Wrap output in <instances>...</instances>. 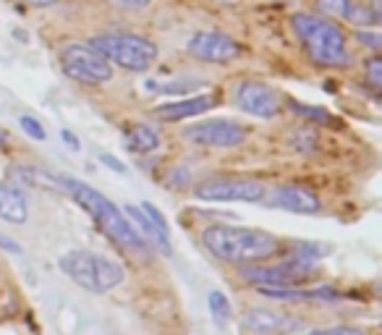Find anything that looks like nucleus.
Wrapping results in <instances>:
<instances>
[{"label":"nucleus","mask_w":382,"mask_h":335,"mask_svg":"<svg viewBox=\"0 0 382 335\" xmlns=\"http://www.w3.org/2000/svg\"><path fill=\"white\" fill-rule=\"evenodd\" d=\"M202 244L209 254L230 265H251L278 254L280 241L260 228L209 226L202 231Z\"/></svg>","instance_id":"f257e3e1"},{"label":"nucleus","mask_w":382,"mask_h":335,"mask_svg":"<svg viewBox=\"0 0 382 335\" xmlns=\"http://www.w3.org/2000/svg\"><path fill=\"white\" fill-rule=\"evenodd\" d=\"M63 192L77 199L81 210L87 212L97 228L110 238V241H116L120 249H126V251H136V254H147V241H144L134 226L126 220V215L120 212L118 207L110 202L108 196H102L100 192L95 189H89L87 184H81L77 178H63Z\"/></svg>","instance_id":"f03ea898"},{"label":"nucleus","mask_w":382,"mask_h":335,"mask_svg":"<svg viewBox=\"0 0 382 335\" xmlns=\"http://www.w3.org/2000/svg\"><path fill=\"white\" fill-rule=\"evenodd\" d=\"M294 29L301 37L306 53L319 65H349V50H346V34L340 26L322 22L309 13L294 16Z\"/></svg>","instance_id":"7ed1b4c3"},{"label":"nucleus","mask_w":382,"mask_h":335,"mask_svg":"<svg viewBox=\"0 0 382 335\" xmlns=\"http://www.w3.org/2000/svg\"><path fill=\"white\" fill-rule=\"evenodd\" d=\"M58 267L63 275H68L77 283L79 288H84L89 293H105L120 286V281H123V267L118 262L92 254V251H81V249L63 254L58 260Z\"/></svg>","instance_id":"20e7f679"},{"label":"nucleus","mask_w":382,"mask_h":335,"mask_svg":"<svg viewBox=\"0 0 382 335\" xmlns=\"http://www.w3.org/2000/svg\"><path fill=\"white\" fill-rule=\"evenodd\" d=\"M92 50H97L105 61L118 63L120 68L129 71H147L150 65L157 61V45L136 37V34H105V37H95L89 42Z\"/></svg>","instance_id":"39448f33"},{"label":"nucleus","mask_w":382,"mask_h":335,"mask_svg":"<svg viewBox=\"0 0 382 335\" xmlns=\"http://www.w3.org/2000/svg\"><path fill=\"white\" fill-rule=\"evenodd\" d=\"M61 63H63V71L79 84L95 87V84H105V81L113 79L110 61H105L89 45H68L63 55H61Z\"/></svg>","instance_id":"423d86ee"},{"label":"nucleus","mask_w":382,"mask_h":335,"mask_svg":"<svg viewBox=\"0 0 382 335\" xmlns=\"http://www.w3.org/2000/svg\"><path fill=\"white\" fill-rule=\"evenodd\" d=\"M241 275L249 283H254L257 288L260 286H299L315 275V262L294 257V260L280 262L275 267H264L260 262H251V265H244Z\"/></svg>","instance_id":"0eeeda50"},{"label":"nucleus","mask_w":382,"mask_h":335,"mask_svg":"<svg viewBox=\"0 0 382 335\" xmlns=\"http://www.w3.org/2000/svg\"><path fill=\"white\" fill-rule=\"evenodd\" d=\"M246 129L233 123V120H207L197 123L184 131V139L191 141L194 147H207V150H230L241 147L246 141Z\"/></svg>","instance_id":"6e6552de"},{"label":"nucleus","mask_w":382,"mask_h":335,"mask_svg":"<svg viewBox=\"0 0 382 335\" xmlns=\"http://www.w3.org/2000/svg\"><path fill=\"white\" fill-rule=\"evenodd\" d=\"M197 199L202 202H262L264 186L246 178H212L197 186Z\"/></svg>","instance_id":"1a4fd4ad"},{"label":"nucleus","mask_w":382,"mask_h":335,"mask_svg":"<svg viewBox=\"0 0 382 335\" xmlns=\"http://www.w3.org/2000/svg\"><path fill=\"white\" fill-rule=\"evenodd\" d=\"M236 105L254 118H273L280 110V98L273 87H267L262 81H244L236 89Z\"/></svg>","instance_id":"9d476101"},{"label":"nucleus","mask_w":382,"mask_h":335,"mask_svg":"<svg viewBox=\"0 0 382 335\" xmlns=\"http://www.w3.org/2000/svg\"><path fill=\"white\" fill-rule=\"evenodd\" d=\"M189 53L209 63H228L233 58H239L241 47L233 37L223 32H197L189 42Z\"/></svg>","instance_id":"9b49d317"},{"label":"nucleus","mask_w":382,"mask_h":335,"mask_svg":"<svg viewBox=\"0 0 382 335\" xmlns=\"http://www.w3.org/2000/svg\"><path fill=\"white\" fill-rule=\"evenodd\" d=\"M241 325L249 335H291L304 327V320L273 309H249Z\"/></svg>","instance_id":"f8f14e48"},{"label":"nucleus","mask_w":382,"mask_h":335,"mask_svg":"<svg viewBox=\"0 0 382 335\" xmlns=\"http://www.w3.org/2000/svg\"><path fill=\"white\" fill-rule=\"evenodd\" d=\"M260 293L278 302H338L340 293L330 286L322 288H294V286H260Z\"/></svg>","instance_id":"ddd939ff"},{"label":"nucleus","mask_w":382,"mask_h":335,"mask_svg":"<svg viewBox=\"0 0 382 335\" xmlns=\"http://www.w3.org/2000/svg\"><path fill=\"white\" fill-rule=\"evenodd\" d=\"M270 202H273L275 207H280V210L301 212V215H315V212L322 210L319 199H317L309 189H304V186H280V189H275Z\"/></svg>","instance_id":"4468645a"},{"label":"nucleus","mask_w":382,"mask_h":335,"mask_svg":"<svg viewBox=\"0 0 382 335\" xmlns=\"http://www.w3.org/2000/svg\"><path fill=\"white\" fill-rule=\"evenodd\" d=\"M218 100L212 95H197V98H186V100H175V102H168V105H160L154 110V116L160 120H184V118H194V116H202L207 113L209 108H215Z\"/></svg>","instance_id":"2eb2a0df"},{"label":"nucleus","mask_w":382,"mask_h":335,"mask_svg":"<svg viewBox=\"0 0 382 335\" xmlns=\"http://www.w3.org/2000/svg\"><path fill=\"white\" fill-rule=\"evenodd\" d=\"M0 217L22 226L29 217V205H26V196L13 189V186H0Z\"/></svg>","instance_id":"dca6fc26"},{"label":"nucleus","mask_w":382,"mask_h":335,"mask_svg":"<svg viewBox=\"0 0 382 335\" xmlns=\"http://www.w3.org/2000/svg\"><path fill=\"white\" fill-rule=\"evenodd\" d=\"M160 147V134L154 126H147V123H136L129 134H126V150L136 152V155H144V152H154Z\"/></svg>","instance_id":"f3484780"},{"label":"nucleus","mask_w":382,"mask_h":335,"mask_svg":"<svg viewBox=\"0 0 382 335\" xmlns=\"http://www.w3.org/2000/svg\"><path fill=\"white\" fill-rule=\"evenodd\" d=\"M142 210H144V215L150 217L154 233H157V247L163 249V254H170V251H173V247H170V231H168V220L163 217V212H160L154 205H150V202H144Z\"/></svg>","instance_id":"a211bd4d"},{"label":"nucleus","mask_w":382,"mask_h":335,"mask_svg":"<svg viewBox=\"0 0 382 335\" xmlns=\"http://www.w3.org/2000/svg\"><path fill=\"white\" fill-rule=\"evenodd\" d=\"M291 147L296 152H304V155H312V152L319 150V139L312 129H299L291 134Z\"/></svg>","instance_id":"6ab92c4d"},{"label":"nucleus","mask_w":382,"mask_h":335,"mask_svg":"<svg viewBox=\"0 0 382 335\" xmlns=\"http://www.w3.org/2000/svg\"><path fill=\"white\" fill-rule=\"evenodd\" d=\"M346 19L353 26H369V24H377V13L372 11L369 6H364V3H351L349 11H346Z\"/></svg>","instance_id":"aec40b11"},{"label":"nucleus","mask_w":382,"mask_h":335,"mask_svg":"<svg viewBox=\"0 0 382 335\" xmlns=\"http://www.w3.org/2000/svg\"><path fill=\"white\" fill-rule=\"evenodd\" d=\"M207 304H209V312H212V317L218 320V325L228 322V320H230V302L225 299V293L212 291L207 296Z\"/></svg>","instance_id":"412c9836"},{"label":"nucleus","mask_w":382,"mask_h":335,"mask_svg":"<svg viewBox=\"0 0 382 335\" xmlns=\"http://www.w3.org/2000/svg\"><path fill=\"white\" fill-rule=\"evenodd\" d=\"M296 116H301V118H309V120H317V123H335V118L330 116L328 110L322 108H309V105H301V102H294L291 105Z\"/></svg>","instance_id":"4be33fe9"},{"label":"nucleus","mask_w":382,"mask_h":335,"mask_svg":"<svg viewBox=\"0 0 382 335\" xmlns=\"http://www.w3.org/2000/svg\"><path fill=\"white\" fill-rule=\"evenodd\" d=\"M317 6H319V11L333 16V19H346L351 0H317Z\"/></svg>","instance_id":"5701e85b"},{"label":"nucleus","mask_w":382,"mask_h":335,"mask_svg":"<svg viewBox=\"0 0 382 335\" xmlns=\"http://www.w3.org/2000/svg\"><path fill=\"white\" fill-rule=\"evenodd\" d=\"M19 126H22V129L26 131L32 139H37V141L47 139V131H45V126L34 118V116H22V118H19Z\"/></svg>","instance_id":"b1692460"},{"label":"nucleus","mask_w":382,"mask_h":335,"mask_svg":"<svg viewBox=\"0 0 382 335\" xmlns=\"http://www.w3.org/2000/svg\"><path fill=\"white\" fill-rule=\"evenodd\" d=\"M367 81H369L372 89L382 87V61L380 58H372V61H367Z\"/></svg>","instance_id":"393cba45"},{"label":"nucleus","mask_w":382,"mask_h":335,"mask_svg":"<svg viewBox=\"0 0 382 335\" xmlns=\"http://www.w3.org/2000/svg\"><path fill=\"white\" fill-rule=\"evenodd\" d=\"M306 335H364V330L351 327V325H338V327H322V330H312Z\"/></svg>","instance_id":"a878e982"},{"label":"nucleus","mask_w":382,"mask_h":335,"mask_svg":"<svg viewBox=\"0 0 382 335\" xmlns=\"http://www.w3.org/2000/svg\"><path fill=\"white\" fill-rule=\"evenodd\" d=\"M356 37H359L361 45H367V47H372V50H380V47H382V37H380V34L364 32V29H361V32L356 34Z\"/></svg>","instance_id":"bb28decb"},{"label":"nucleus","mask_w":382,"mask_h":335,"mask_svg":"<svg viewBox=\"0 0 382 335\" xmlns=\"http://www.w3.org/2000/svg\"><path fill=\"white\" fill-rule=\"evenodd\" d=\"M110 3L118 8H126V11H142L150 6V0H110Z\"/></svg>","instance_id":"cd10ccee"},{"label":"nucleus","mask_w":382,"mask_h":335,"mask_svg":"<svg viewBox=\"0 0 382 335\" xmlns=\"http://www.w3.org/2000/svg\"><path fill=\"white\" fill-rule=\"evenodd\" d=\"M100 162H102V165H108L110 171H116V173H126V165H123V162L118 160V157H113V155H108V152H102V155H100Z\"/></svg>","instance_id":"c85d7f7f"},{"label":"nucleus","mask_w":382,"mask_h":335,"mask_svg":"<svg viewBox=\"0 0 382 335\" xmlns=\"http://www.w3.org/2000/svg\"><path fill=\"white\" fill-rule=\"evenodd\" d=\"M61 139L66 141L68 150H71V152H79V150H81V141H79V137L74 134V131L63 129V131H61Z\"/></svg>","instance_id":"c756f323"},{"label":"nucleus","mask_w":382,"mask_h":335,"mask_svg":"<svg viewBox=\"0 0 382 335\" xmlns=\"http://www.w3.org/2000/svg\"><path fill=\"white\" fill-rule=\"evenodd\" d=\"M0 247H3V249H11L13 254H19V251H22V247H19L16 241H11V238H6V236H0Z\"/></svg>","instance_id":"7c9ffc66"},{"label":"nucleus","mask_w":382,"mask_h":335,"mask_svg":"<svg viewBox=\"0 0 382 335\" xmlns=\"http://www.w3.org/2000/svg\"><path fill=\"white\" fill-rule=\"evenodd\" d=\"M29 6H53L55 0H26Z\"/></svg>","instance_id":"2f4dec72"},{"label":"nucleus","mask_w":382,"mask_h":335,"mask_svg":"<svg viewBox=\"0 0 382 335\" xmlns=\"http://www.w3.org/2000/svg\"><path fill=\"white\" fill-rule=\"evenodd\" d=\"M6 141H8V134H6V131L0 129V147H3V144H6Z\"/></svg>","instance_id":"473e14b6"}]
</instances>
